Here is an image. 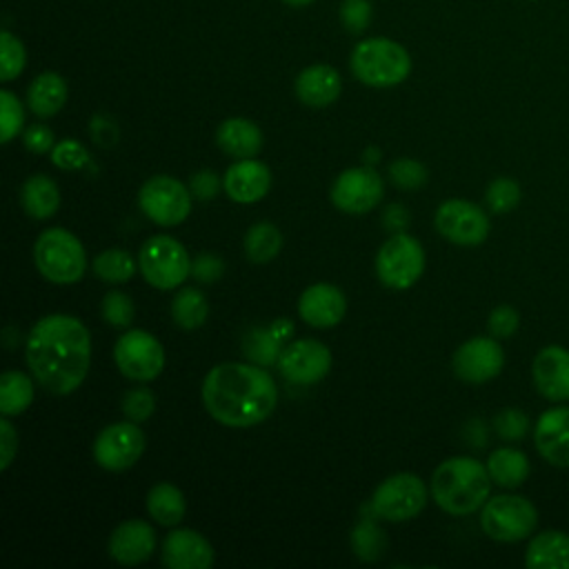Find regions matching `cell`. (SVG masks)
<instances>
[{"label":"cell","instance_id":"obj_1","mask_svg":"<svg viewBox=\"0 0 569 569\" xmlns=\"http://www.w3.org/2000/svg\"><path fill=\"white\" fill-rule=\"evenodd\" d=\"M27 367L42 389L53 396L76 391L91 365L89 329L69 313L40 318L27 336Z\"/></svg>","mask_w":569,"mask_h":569},{"label":"cell","instance_id":"obj_2","mask_svg":"<svg viewBox=\"0 0 569 569\" xmlns=\"http://www.w3.org/2000/svg\"><path fill=\"white\" fill-rule=\"evenodd\" d=\"M278 387L264 367L253 362H222L202 382V405L220 425L244 429L271 416Z\"/></svg>","mask_w":569,"mask_h":569},{"label":"cell","instance_id":"obj_3","mask_svg":"<svg viewBox=\"0 0 569 569\" xmlns=\"http://www.w3.org/2000/svg\"><path fill=\"white\" fill-rule=\"evenodd\" d=\"M491 491L487 465L471 456H453L442 460L431 476V498L451 516L478 511Z\"/></svg>","mask_w":569,"mask_h":569},{"label":"cell","instance_id":"obj_4","mask_svg":"<svg viewBox=\"0 0 569 569\" xmlns=\"http://www.w3.org/2000/svg\"><path fill=\"white\" fill-rule=\"evenodd\" d=\"M349 64L362 84L376 89L400 84L411 71V58L407 49L389 38L362 40L351 51Z\"/></svg>","mask_w":569,"mask_h":569},{"label":"cell","instance_id":"obj_5","mask_svg":"<svg viewBox=\"0 0 569 569\" xmlns=\"http://www.w3.org/2000/svg\"><path fill=\"white\" fill-rule=\"evenodd\" d=\"M33 262L38 271L53 284H73L87 271L82 242L62 227L44 229L36 238Z\"/></svg>","mask_w":569,"mask_h":569},{"label":"cell","instance_id":"obj_6","mask_svg":"<svg viewBox=\"0 0 569 569\" xmlns=\"http://www.w3.org/2000/svg\"><path fill=\"white\" fill-rule=\"evenodd\" d=\"M480 527L496 542H520L536 531L538 509L525 496H493L480 507Z\"/></svg>","mask_w":569,"mask_h":569},{"label":"cell","instance_id":"obj_7","mask_svg":"<svg viewBox=\"0 0 569 569\" xmlns=\"http://www.w3.org/2000/svg\"><path fill=\"white\" fill-rule=\"evenodd\" d=\"M138 269L156 289H176L191 276V258L182 242L171 236H151L138 251Z\"/></svg>","mask_w":569,"mask_h":569},{"label":"cell","instance_id":"obj_8","mask_svg":"<svg viewBox=\"0 0 569 569\" xmlns=\"http://www.w3.org/2000/svg\"><path fill=\"white\" fill-rule=\"evenodd\" d=\"M425 271V249L409 233H393L376 253L378 280L389 289H409Z\"/></svg>","mask_w":569,"mask_h":569},{"label":"cell","instance_id":"obj_9","mask_svg":"<svg viewBox=\"0 0 569 569\" xmlns=\"http://www.w3.org/2000/svg\"><path fill=\"white\" fill-rule=\"evenodd\" d=\"M427 505V485L420 476L400 471L385 478L373 496L371 509L378 518L389 522H405L416 518Z\"/></svg>","mask_w":569,"mask_h":569},{"label":"cell","instance_id":"obj_10","mask_svg":"<svg viewBox=\"0 0 569 569\" xmlns=\"http://www.w3.org/2000/svg\"><path fill=\"white\" fill-rule=\"evenodd\" d=\"M191 191L173 176H151L138 191L140 211L160 227H176L191 213Z\"/></svg>","mask_w":569,"mask_h":569},{"label":"cell","instance_id":"obj_11","mask_svg":"<svg viewBox=\"0 0 569 569\" xmlns=\"http://www.w3.org/2000/svg\"><path fill=\"white\" fill-rule=\"evenodd\" d=\"M113 360L122 376L138 382L158 378L164 369V347L160 340L142 329L124 331L113 345Z\"/></svg>","mask_w":569,"mask_h":569},{"label":"cell","instance_id":"obj_12","mask_svg":"<svg viewBox=\"0 0 569 569\" xmlns=\"http://www.w3.org/2000/svg\"><path fill=\"white\" fill-rule=\"evenodd\" d=\"M433 224L442 238L460 247L482 244L491 231V222L485 209L462 198L445 200L436 209Z\"/></svg>","mask_w":569,"mask_h":569},{"label":"cell","instance_id":"obj_13","mask_svg":"<svg viewBox=\"0 0 569 569\" xmlns=\"http://www.w3.org/2000/svg\"><path fill=\"white\" fill-rule=\"evenodd\" d=\"M144 442L147 440L138 422H111L93 440V460L107 471H124L140 460Z\"/></svg>","mask_w":569,"mask_h":569},{"label":"cell","instance_id":"obj_14","mask_svg":"<svg viewBox=\"0 0 569 569\" xmlns=\"http://www.w3.org/2000/svg\"><path fill=\"white\" fill-rule=\"evenodd\" d=\"M385 193V182L380 173L365 164V167H351L345 169L331 184V202L345 213L362 216L369 213Z\"/></svg>","mask_w":569,"mask_h":569},{"label":"cell","instance_id":"obj_15","mask_svg":"<svg viewBox=\"0 0 569 569\" xmlns=\"http://www.w3.org/2000/svg\"><path fill=\"white\" fill-rule=\"evenodd\" d=\"M451 367L456 378L471 382V385H482L493 380L502 367H505V351L493 336H476L465 340L451 358Z\"/></svg>","mask_w":569,"mask_h":569},{"label":"cell","instance_id":"obj_16","mask_svg":"<svg viewBox=\"0 0 569 569\" xmlns=\"http://www.w3.org/2000/svg\"><path fill=\"white\" fill-rule=\"evenodd\" d=\"M276 367L293 385H313L329 373L331 351L320 340L300 338L282 347Z\"/></svg>","mask_w":569,"mask_h":569},{"label":"cell","instance_id":"obj_17","mask_svg":"<svg viewBox=\"0 0 569 569\" xmlns=\"http://www.w3.org/2000/svg\"><path fill=\"white\" fill-rule=\"evenodd\" d=\"M156 545H158L156 529L140 518H131L120 522L111 531L107 549L118 565L136 567L151 558V553L156 551Z\"/></svg>","mask_w":569,"mask_h":569},{"label":"cell","instance_id":"obj_18","mask_svg":"<svg viewBox=\"0 0 569 569\" xmlns=\"http://www.w3.org/2000/svg\"><path fill=\"white\" fill-rule=\"evenodd\" d=\"M538 393L551 402L569 400V349L549 345L540 349L531 365Z\"/></svg>","mask_w":569,"mask_h":569},{"label":"cell","instance_id":"obj_19","mask_svg":"<svg viewBox=\"0 0 569 569\" xmlns=\"http://www.w3.org/2000/svg\"><path fill=\"white\" fill-rule=\"evenodd\" d=\"M162 562L169 569H209L216 560L211 542L193 529H173L162 540Z\"/></svg>","mask_w":569,"mask_h":569},{"label":"cell","instance_id":"obj_20","mask_svg":"<svg viewBox=\"0 0 569 569\" xmlns=\"http://www.w3.org/2000/svg\"><path fill=\"white\" fill-rule=\"evenodd\" d=\"M533 445L551 467H569V407H551L540 413Z\"/></svg>","mask_w":569,"mask_h":569},{"label":"cell","instance_id":"obj_21","mask_svg":"<svg viewBox=\"0 0 569 569\" xmlns=\"http://www.w3.org/2000/svg\"><path fill=\"white\" fill-rule=\"evenodd\" d=\"M347 311L345 293L329 282L309 284L298 298V313L300 318L318 329L336 327Z\"/></svg>","mask_w":569,"mask_h":569},{"label":"cell","instance_id":"obj_22","mask_svg":"<svg viewBox=\"0 0 569 569\" xmlns=\"http://www.w3.org/2000/svg\"><path fill=\"white\" fill-rule=\"evenodd\" d=\"M271 187V171L264 162L244 158L233 162L224 176H222V189L224 193L240 204L258 202L267 196Z\"/></svg>","mask_w":569,"mask_h":569},{"label":"cell","instance_id":"obj_23","mask_svg":"<svg viewBox=\"0 0 569 569\" xmlns=\"http://www.w3.org/2000/svg\"><path fill=\"white\" fill-rule=\"evenodd\" d=\"M342 89L340 73L329 64H311L296 78V96L302 104L322 109L338 100Z\"/></svg>","mask_w":569,"mask_h":569},{"label":"cell","instance_id":"obj_24","mask_svg":"<svg viewBox=\"0 0 569 569\" xmlns=\"http://www.w3.org/2000/svg\"><path fill=\"white\" fill-rule=\"evenodd\" d=\"M216 142L231 158H256L262 149V131L247 118H227L216 129Z\"/></svg>","mask_w":569,"mask_h":569},{"label":"cell","instance_id":"obj_25","mask_svg":"<svg viewBox=\"0 0 569 569\" xmlns=\"http://www.w3.org/2000/svg\"><path fill=\"white\" fill-rule=\"evenodd\" d=\"M529 569H569V533L545 529L536 533L525 551Z\"/></svg>","mask_w":569,"mask_h":569},{"label":"cell","instance_id":"obj_26","mask_svg":"<svg viewBox=\"0 0 569 569\" xmlns=\"http://www.w3.org/2000/svg\"><path fill=\"white\" fill-rule=\"evenodd\" d=\"M20 202L29 218L47 220L60 207L58 184L47 173H33L24 180L20 189Z\"/></svg>","mask_w":569,"mask_h":569},{"label":"cell","instance_id":"obj_27","mask_svg":"<svg viewBox=\"0 0 569 569\" xmlns=\"http://www.w3.org/2000/svg\"><path fill=\"white\" fill-rule=\"evenodd\" d=\"M67 93L69 89L64 78L60 73L44 71L29 84L27 104L38 118H51L64 107Z\"/></svg>","mask_w":569,"mask_h":569},{"label":"cell","instance_id":"obj_28","mask_svg":"<svg viewBox=\"0 0 569 569\" xmlns=\"http://www.w3.org/2000/svg\"><path fill=\"white\" fill-rule=\"evenodd\" d=\"M487 471L496 485L513 489L527 480L531 465L525 451L516 447H498L487 458Z\"/></svg>","mask_w":569,"mask_h":569},{"label":"cell","instance_id":"obj_29","mask_svg":"<svg viewBox=\"0 0 569 569\" xmlns=\"http://www.w3.org/2000/svg\"><path fill=\"white\" fill-rule=\"evenodd\" d=\"M184 496L171 482H158L147 493V511L162 527H176L184 518Z\"/></svg>","mask_w":569,"mask_h":569},{"label":"cell","instance_id":"obj_30","mask_svg":"<svg viewBox=\"0 0 569 569\" xmlns=\"http://www.w3.org/2000/svg\"><path fill=\"white\" fill-rule=\"evenodd\" d=\"M244 256L253 262V264H264L271 262L280 249H282V233L273 222H256L247 229L244 240Z\"/></svg>","mask_w":569,"mask_h":569},{"label":"cell","instance_id":"obj_31","mask_svg":"<svg viewBox=\"0 0 569 569\" xmlns=\"http://www.w3.org/2000/svg\"><path fill=\"white\" fill-rule=\"evenodd\" d=\"M33 402V380L22 371H4L0 378V413L20 416Z\"/></svg>","mask_w":569,"mask_h":569},{"label":"cell","instance_id":"obj_32","mask_svg":"<svg viewBox=\"0 0 569 569\" xmlns=\"http://www.w3.org/2000/svg\"><path fill=\"white\" fill-rule=\"evenodd\" d=\"M209 316L207 296L196 287H182L171 302V318L180 329H198Z\"/></svg>","mask_w":569,"mask_h":569},{"label":"cell","instance_id":"obj_33","mask_svg":"<svg viewBox=\"0 0 569 569\" xmlns=\"http://www.w3.org/2000/svg\"><path fill=\"white\" fill-rule=\"evenodd\" d=\"M91 269H93V273H96L102 282L118 284V282L131 280L133 273H136V269H138V264H136V260L131 258L129 251L118 249V247H111V249L100 251V253L93 258Z\"/></svg>","mask_w":569,"mask_h":569},{"label":"cell","instance_id":"obj_34","mask_svg":"<svg viewBox=\"0 0 569 569\" xmlns=\"http://www.w3.org/2000/svg\"><path fill=\"white\" fill-rule=\"evenodd\" d=\"M282 340L267 327H253L247 331L242 340V351L249 362L260 365V367H271L278 362L280 351H282Z\"/></svg>","mask_w":569,"mask_h":569},{"label":"cell","instance_id":"obj_35","mask_svg":"<svg viewBox=\"0 0 569 569\" xmlns=\"http://www.w3.org/2000/svg\"><path fill=\"white\" fill-rule=\"evenodd\" d=\"M522 198L520 184L509 176L493 178L485 189V204L491 213H509Z\"/></svg>","mask_w":569,"mask_h":569},{"label":"cell","instance_id":"obj_36","mask_svg":"<svg viewBox=\"0 0 569 569\" xmlns=\"http://www.w3.org/2000/svg\"><path fill=\"white\" fill-rule=\"evenodd\" d=\"M351 549L360 560H378L385 551V531L371 520H362L351 531Z\"/></svg>","mask_w":569,"mask_h":569},{"label":"cell","instance_id":"obj_37","mask_svg":"<svg viewBox=\"0 0 569 569\" xmlns=\"http://www.w3.org/2000/svg\"><path fill=\"white\" fill-rule=\"evenodd\" d=\"M391 182L400 189H420L429 180V171L420 160L398 158L387 169Z\"/></svg>","mask_w":569,"mask_h":569},{"label":"cell","instance_id":"obj_38","mask_svg":"<svg viewBox=\"0 0 569 569\" xmlns=\"http://www.w3.org/2000/svg\"><path fill=\"white\" fill-rule=\"evenodd\" d=\"M0 80L2 82H9V80H13V78H18L20 73H22V69H24V60H27V56H24V47H22V42L16 38V36H11L9 31H2V38H0Z\"/></svg>","mask_w":569,"mask_h":569},{"label":"cell","instance_id":"obj_39","mask_svg":"<svg viewBox=\"0 0 569 569\" xmlns=\"http://www.w3.org/2000/svg\"><path fill=\"white\" fill-rule=\"evenodd\" d=\"M102 318L111 327H129L136 318L133 300L124 291H107L102 298Z\"/></svg>","mask_w":569,"mask_h":569},{"label":"cell","instance_id":"obj_40","mask_svg":"<svg viewBox=\"0 0 569 569\" xmlns=\"http://www.w3.org/2000/svg\"><path fill=\"white\" fill-rule=\"evenodd\" d=\"M22 124H24V111L20 100L11 91L2 89L0 91V140L7 144L11 138L18 136Z\"/></svg>","mask_w":569,"mask_h":569},{"label":"cell","instance_id":"obj_41","mask_svg":"<svg viewBox=\"0 0 569 569\" xmlns=\"http://www.w3.org/2000/svg\"><path fill=\"white\" fill-rule=\"evenodd\" d=\"M493 429L496 433L507 440V442H518L527 436L529 431V418L525 411L516 409V407H507V409H500L493 418Z\"/></svg>","mask_w":569,"mask_h":569},{"label":"cell","instance_id":"obj_42","mask_svg":"<svg viewBox=\"0 0 569 569\" xmlns=\"http://www.w3.org/2000/svg\"><path fill=\"white\" fill-rule=\"evenodd\" d=\"M51 162L62 171H78L89 162V151L78 140H60L51 149Z\"/></svg>","mask_w":569,"mask_h":569},{"label":"cell","instance_id":"obj_43","mask_svg":"<svg viewBox=\"0 0 569 569\" xmlns=\"http://www.w3.org/2000/svg\"><path fill=\"white\" fill-rule=\"evenodd\" d=\"M156 409V396L147 387H136L122 398V413L131 422H144Z\"/></svg>","mask_w":569,"mask_h":569},{"label":"cell","instance_id":"obj_44","mask_svg":"<svg viewBox=\"0 0 569 569\" xmlns=\"http://www.w3.org/2000/svg\"><path fill=\"white\" fill-rule=\"evenodd\" d=\"M520 327V313L511 307V305H498L491 309L489 318H487V329L489 336L505 340L511 338Z\"/></svg>","mask_w":569,"mask_h":569},{"label":"cell","instance_id":"obj_45","mask_svg":"<svg viewBox=\"0 0 569 569\" xmlns=\"http://www.w3.org/2000/svg\"><path fill=\"white\" fill-rule=\"evenodd\" d=\"M220 187H222V180H220V176H218L216 171H211V169H200V171L191 173V178H189V191H191V196H193L196 200H202V202L213 200V198L218 196Z\"/></svg>","mask_w":569,"mask_h":569},{"label":"cell","instance_id":"obj_46","mask_svg":"<svg viewBox=\"0 0 569 569\" xmlns=\"http://www.w3.org/2000/svg\"><path fill=\"white\" fill-rule=\"evenodd\" d=\"M340 18L351 33H360L362 29H367V24L371 20L369 0H345L342 9H340Z\"/></svg>","mask_w":569,"mask_h":569},{"label":"cell","instance_id":"obj_47","mask_svg":"<svg viewBox=\"0 0 569 569\" xmlns=\"http://www.w3.org/2000/svg\"><path fill=\"white\" fill-rule=\"evenodd\" d=\"M222 273H224V262L213 253H202L196 260H191V278L202 284H211L220 280Z\"/></svg>","mask_w":569,"mask_h":569},{"label":"cell","instance_id":"obj_48","mask_svg":"<svg viewBox=\"0 0 569 569\" xmlns=\"http://www.w3.org/2000/svg\"><path fill=\"white\" fill-rule=\"evenodd\" d=\"M22 140H24V147H27L31 153H47V151H51L53 144H56L53 131H51L47 124H31V127H27Z\"/></svg>","mask_w":569,"mask_h":569},{"label":"cell","instance_id":"obj_49","mask_svg":"<svg viewBox=\"0 0 569 569\" xmlns=\"http://www.w3.org/2000/svg\"><path fill=\"white\" fill-rule=\"evenodd\" d=\"M18 453V433L13 429V425L9 422L7 416H2L0 420V469H9V465L13 462Z\"/></svg>","mask_w":569,"mask_h":569},{"label":"cell","instance_id":"obj_50","mask_svg":"<svg viewBox=\"0 0 569 569\" xmlns=\"http://www.w3.org/2000/svg\"><path fill=\"white\" fill-rule=\"evenodd\" d=\"M409 211L402 207V204H389L382 213V224L389 229V231H405L407 224H409Z\"/></svg>","mask_w":569,"mask_h":569},{"label":"cell","instance_id":"obj_51","mask_svg":"<svg viewBox=\"0 0 569 569\" xmlns=\"http://www.w3.org/2000/svg\"><path fill=\"white\" fill-rule=\"evenodd\" d=\"M269 329L284 342L291 333H293V325L289 322V320H282V318H278V320H273L271 325H269Z\"/></svg>","mask_w":569,"mask_h":569},{"label":"cell","instance_id":"obj_52","mask_svg":"<svg viewBox=\"0 0 569 569\" xmlns=\"http://www.w3.org/2000/svg\"><path fill=\"white\" fill-rule=\"evenodd\" d=\"M378 158H380V151H378V149H367V153H365V162H367V164L378 162Z\"/></svg>","mask_w":569,"mask_h":569},{"label":"cell","instance_id":"obj_53","mask_svg":"<svg viewBox=\"0 0 569 569\" xmlns=\"http://www.w3.org/2000/svg\"><path fill=\"white\" fill-rule=\"evenodd\" d=\"M282 2H287L289 7H307V4H311L313 0H282Z\"/></svg>","mask_w":569,"mask_h":569}]
</instances>
